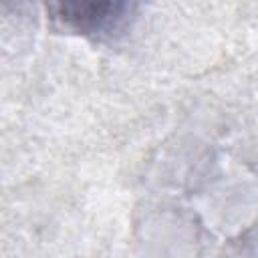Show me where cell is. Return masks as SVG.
<instances>
[{
  "label": "cell",
  "instance_id": "6da1fadb",
  "mask_svg": "<svg viewBox=\"0 0 258 258\" xmlns=\"http://www.w3.org/2000/svg\"><path fill=\"white\" fill-rule=\"evenodd\" d=\"M135 2H50L48 16L75 34L93 40H111L123 34L135 18Z\"/></svg>",
  "mask_w": 258,
  "mask_h": 258
}]
</instances>
